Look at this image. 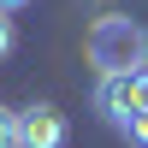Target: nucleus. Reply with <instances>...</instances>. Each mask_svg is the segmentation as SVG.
<instances>
[{"label":"nucleus","mask_w":148,"mask_h":148,"mask_svg":"<svg viewBox=\"0 0 148 148\" xmlns=\"http://www.w3.org/2000/svg\"><path fill=\"white\" fill-rule=\"evenodd\" d=\"M142 24L125 18V12H101L83 36V53H89L95 77H125V71H142Z\"/></svg>","instance_id":"nucleus-1"},{"label":"nucleus","mask_w":148,"mask_h":148,"mask_svg":"<svg viewBox=\"0 0 148 148\" xmlns=\"http://www.w3.org/2000/svg\"><path fill=\"white\" fill-rule=\"evenodd\" d=\"M12 148H65V113H59L53 101L18 107V142Z\"/></svg>","instance_id":"nucleus-2"},{"label":"nucleus","mask_w":148,"mask_h":148,"mask_svg":"<svg viewBox=\"0 0 148 148\" xmlns=\"http://www.w3.org/2000/svg\"><path fill=\"white\" fill-rule=\"evenodd\" d=\"M95 113H101V125H113L119 136H125V125L136 119V71H125V77H95Z\"/></svg>","instance_id":"nucleus-3"},{"label":"nucleus","mask_w":148,"mask_h":148,"mask_svg":"<svg viewBox=\"0 0 148 148\" xmlns=\"http://www.w3.org/2000/svg\"><path fill=\"white\" fill-rule=\"evenodd\" d=\"M12 142H18V113L0 101V148H12Z\"/></svg>","instance_id":"nucleus-4"},{"label":"nucleus","mask_w":148,"mask_h":148,"mask_svg":"<svg viewBox=\"0 0 148 148\" xmlns=\"http://www.w3.org/2000/svg\"><path fill=\"white\" fill-rule=\"evenodd\" d=\"M18 47V24H12V12H0V59Z\"/></svg>","instance_id":"nucleus-5"},{"label":"nucleus","mask_w":148,"mask_h":148,"mask_svg":"<svg viewBox=\"0 0 148 148\" xmlns=\"http://www.w3.org/2000/svg\"><path fill=\"white\" fill-rule=\"evenodd\" d=\"M125 142H136V148H148V113H136V119L125 125Z\"/></svg>","instance_id":"nucleus-6"},{"label":"nucleus","mask_w":148,"mask_h":148,"mask_svg":"<svg viewBox=\"0 0 148 148\" xmlns=\"http://www.w3.org/2000/svg\"><path fill=\"white\" fill-rule=\"evenodd\" d=\"M136 113H148V71H136Z\"/></svg>","instance_id":"nucleus-7"},{"label":"nucleus","mask_w":148,"mask_h":148,"mask_svg":"<svg viewBox=\"0 0 148 148\" xmlns=\"http://www.w3.org/2000/svg\"><path fill=\"white\" fill-rule=\"evenodd\" d=\"M24 6H30V0H0V12H24Z\"/></svg>","instance_id":"nucleus-8"},{"label":"nucleus","mask_w":148,"mask_h":148,"mask_svg":"<svg viewBox=\"0 0 148 148\" xmlns=\"http://www.w3.org/2000/svg\"><path fill=\"white\" fill-rule=\"evenodd\" d=\"M142 71H148V36H142Z\"/></svg>","instance_id":"nucleus-9"},{"label":"nucleus","mask_w":148,"mask_h":148,"mask_svg":"<svg viewBox=\"0 0 148 148\" xmlns=\"http://www.w3.org/2000/svg\"><path fill=\"white\" fill-rule=\"evenodd\" d=\"M95 6H113V0H95Z\"/></svg>","instance_id":"nucleus-10"}]
</instances>
